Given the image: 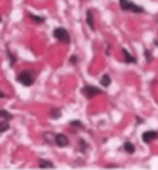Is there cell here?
<instances>
[{"instance_id": "obj_14", "label": "cell", "mask_w": 158, "mask_h": 170, "mask_svg": "<svg viewBox=\"0 0 158 170\" xmlns=\"http://www.w3.org/2000/svg\"><path fill=\"white\" fill-rule=\"evenodd\" d=\"M0 118H5V120H11V118H12V115H11V114H8L6 110H0Z\"/></svg>"}, {"instance_id": "obj_8", "label": "cell", "mask_w": 158, "mask_h": 170, "mask_svg": "<svg viewBox=\"0 0 158 170\" xmlns=\"http://www.w3.org/2000/svg\"><path fill=\"white\" fill-rule=\"evenodd\" d=\"M86 19H88V25H89V28L94 29L95 26H94V19H92V11H91V9L88 11V17H86Z\"/></svg>"}, {"instance_id": "obj_7", "label": "cell", "mask_w": 158, "mask_h": 170, "mask_svg": "<svg viewBox=\"0 0 158 170\" xmlns=\"http://www.w3.org/2000/svg\"><path fill=\"white\" fill-rule=\"evenodd\" d=\"M123 54H124V58H126V63H135L137 60H135V57H132L131 54L126 51V49H123Z\"/></svg>"}, {"instance_id": "obj_6", "label": "cell", "mask_w": 158, "mask_h": 170, "mask_svg": "<svg viewBox=\"0 0 158 170\" xmlns=\"http://www.w3.org/2000/svg\"><path fill=\"white\" fill-rule=\"evenodd\" d=\"M157 136H158V133L155 130H147V132L143 133V141H144V143H151V141L155 140Z\"/></svg>"}, {"instance_id": "obj_15", "label": "cell", "mask_w": 158, "mask_h": 170, "mask_svg": "<svg viewBox=\"0 0 158 170\" xmlns=\"http://www.w3.org/2000/svg\"><path fill=\"white\" fill-rule=\"evenodd\" d=\"M9 129V124L6 121H3V123H0V132H5V130H8Z\"/></svg>"}, {"instance_id": "obj_11", "label": "cell", "mask_w": 158, "mask_h": 170, "mask_svg": "<svg viewBox=\"0 0 158 170\" xmlns=\"http://www.w3.org/2000/svg\"><path fill=\"white\" fill-rule=\"evenodd\" d=\"M42 169H52L54 164L52 163H49V161H40V164H38Z\"/></svg>"}, {"instance_id": "obj_5", "label": "cell", "mask_w": 158, "mask_h": 170, "mask_svg": "<svg viewBox=\"0 0 158 170\" xmlns=\"http://www.w3.org/2000/svg\"><path fill=\"white\" fill-rule=\"evenodd\" d=\"M54 141H55V144H57L58 147H66L68 144H69V140H68V136H66V135H63V133H58V135H55Z\"/></svg>"}, {"instance_id": "obj_18", "label": "cell", "mask_w": 158, "mask_h": 170, "mask_svg": "<svg viewBox=\"0 0 158 170\" xmlns=\"http://www.w3.org/2000/svg\"><path fill=\"white\" fill-rule=\"evenodd\" d=\"M77 61H79V58H77L75 55H74V57H71V63H72V65H77Z\"/></svg>"}, {"instance_id": "obj_19", "label": "cell", "mask_w": 158, "mask_h": 170, "mask_svg": "<svg viewBox=\"0 0 158 170\" xmlns=\"http://www.w3.org/2000/svg\"><path fill=\"white\" fill-rule=\"evenodd\" d=\"M146 57H147V60H149V61L152 60V57H151V52H149V51H146Z\"/></svg>"}, {"instance_id": "obj_9", "label": "cell", "mask_w": 158, "mask_h": 170, "mask_svg": "<svg viewBox=\"0 0 158 170\" xmlns=\"http://www.w3.org/2000/svg\"><path fill=\"white\" fill-rule=\"evenodd\" d=\"M109 84H111V77H109V75L106 74V75H103V77H102V86L107 87Z\"/></svg>"}, {"instance_id": "obj_1", "label": "cell", "mask_w": 158, "mask_h": 170, "mask_svg": "<svg viewBox=\"0 0 158 170\" xmlns=\"http://www.w3.org/2000/svg\"><path fill=\"white\" fill-rule=\"evenodd\" d=\"M120 6H121L123 11H132V12H137V14L143 12V8L133 5L132 2H128V0H120Z\"/></svg>"}, {"instance_id": "obj_13", "label": "cell", "mask_w": 158, "mask_h": 170, "mask_svg": "<svg viewBox=\"0 0 158 170\" xmlns=\"http://www.w3.org/2000/svg\"><path fill=\"white\" fill-rule=\"evenodd\" d=\"M60 117H61V112H60L58 109H54V110H51V118H54V120H55V118H60Z\"/></svg>"}, {"instance_id": "obj_16", "label": "cell", "mask_w": 158, "mask_h": 170, "mask_svg": "<svg viewBox=\"0 0 158 170\" xmlns=\"http://www.w3.org/2000/svg\"><path fill=\"white\" fill-rule=\"evenodd\" d=\"M71 124H72L74 127H81V129H83V123L81 121H77V120H75V121H72Z\"/></svg>"}, {"instance_id": "obj_10", "label": "cell", "mask_w": 158, "mask_h": 170, "mask_svg": "<svg viewBox=\"0 0 158 170\" xmlns=\"http://www.w3.org/2000/svg\"><path fill=\"white\" fill-rule=\"evenodd\" d=\"M124 150H126L128 153H133V152H135V146L128 141V143H124Z\"/></svg>"}, {"instance_id": "obj_2", "label": "cell", "mask_w": 158, "mask_h": 170, "mask_svg": "<svg viewBox=\"0 0 158 170\" xmlns=\"http://www.w3.org/2000/svg\"><path fill=\"white\" fill-rule=\"evenodd\" d=\"M54 37H55L58 42H63V43H69V40H71L68 31L63 29V28H57V29H54Z\"/></svg>"}, {"instance_id": "obj_17", "label": "cell", "mask_w": 158, "mask_h": 170, "mask_svg": "<svg viewBox=\"0 0 158 170\" xmlns=\"http://www.w3.org/2000/svg\"><path fill=\"white\" fill-rule=\"evenodd\" d=\"M8 55L11 57V65H14V63H16V57H14V55H12V54H11L9 51H8Z\"/></svg>"}, {"instance_id": "obj_21", "label": "cell", "mask_w": 158, "mask_h": 170, "mask_svg": "<svg viewBox=\"0 0 158 170\" xmlns=\"http://www.w3.org/2000/svg\"><path fill=\"white\" fill-rule=\"evenodd\" d=\"M0 20H2V19H0Z\"/></svg>"}, {"instance_id": "obj_20", "label": "cell", "mask_w": 158, "mask_h": 170, "mask_svg": "<svg viewBox=\"0 0 158 170\" xmlns=\"http://www.w3.org/2000/svg\"><path fill=\"white\" fill-rule=\"evenodd\" d=\"M5 97V94H3V92H0V98H3Z\"/></svg>"}, {"instance_id": "obj_3", "label": "cell", "mask_w": 158, "mask_h": 170, "mask_svg": "<svg viewBox=\"0 0 158 170\" xmlns=\"http://www.w3.org/2000/svg\"><path fill=\"white\" fill-rule=\"evenodd\" d=\"M17 81L22 83V84H25V86H31V84L34 83V77H32L31 72L25 71V72H20L17 75Z\"/></svg>"}, {"instance_id": "obj_4", "label": "cell", "mask_w": 158, "mask_h": 170, "mask_svg": "<svg viewBox=\"0 0 158 170\" xmlns=\"http://www.w3.org/2000/svg\"><path fill=\"white\" fill-rule=\"evenodd\" d=\"M81 92H83L84 97L94 98L95 95H100V94H102V89H98V87H92V86H84V87L81 89Z\"/></svg>"}, {"instance_id": "obj_12", "label": "cell", "mask_w": 158, "mask_h": 170, "mask_svg": "<svg viewBox=\"0 0 158 170\" xmlns=\"http://www.w3.org/2000/svg\"><path fill=\"white\" fill-rule=\"evenodd\" d=\"M29 19H31L32 22H35V23H43V22H45L43 17H37V16H34V14H29Z\"/></svg>"}]
</instances>
